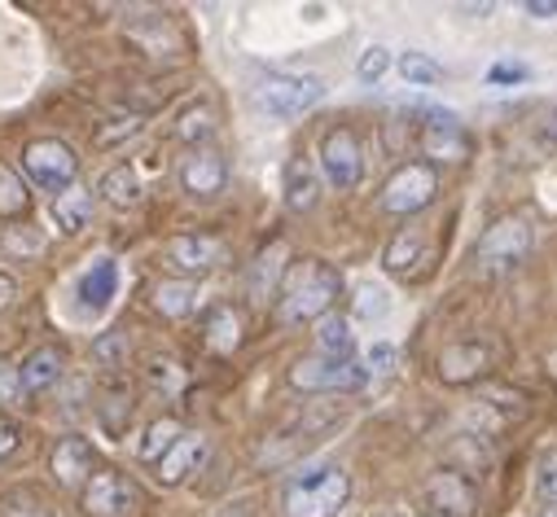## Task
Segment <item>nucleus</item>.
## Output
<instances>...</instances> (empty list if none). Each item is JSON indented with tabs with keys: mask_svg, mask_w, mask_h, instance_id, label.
Instances as JSON below:
<instances>
[{
	"mask_svg": "<svg viewBox=\"0 0 557 517\" xmlns=\"http://www.w3.org/2000/svg\"><path fill=\"white\" fill-rule=\"evenodd\" d=\"M535 487L544 495H557V456H544L540 461V474H535Z\"/></svg>",
	"mask_w": 557,
	"mask_h": 517,
	"instance_id": "39",
	"label": "nucleus"
},
{
	"mask_svg": "<svg viewBox=\"0 0 557 517\" xmlns=\"http://www.w3.org/2000/svg\"><path fill=\"white\" fill-rule=\"evenodd\" d=\"M194 303H198L194 281H159V286H154V307H159L163 316H172V320L189 316Z\"/></svg>",
	"mask_w": 557,
	"mask_h": 517,
	"instance_id": "24",
	"label": "nucleus"
},
{
	"mask_svg": "<svg viewBox=\"0 0 557 517\" xmlns=\"http://www.w3.org/2000/svg\"><path fill=\"white\" fill-rule=\"evenodd\" d=\"M544 517H557V508H553V513H544Z\"/></svg>",
	"mask_w": 557,
	"mask_h": 517,
	"instance_id": "44",
	"label": "nucleus"
},
{
	"mask_svg": "<svg viewBox=\"0 0 557 517\" xmlns=\"http://www.w3.org/2000/svg\"><path fill=\"white\" fill-rule=\"evenodd\" d=\"M435 193H440L435 167L408 163V167H399V172L386 180V189H382V211H391V215H417V211H426V206L435 202Z\"/></svg>",
	"mask_w": 557,
	"mask_h": 517,
	"instance_id": "6",
	"label": "nucleus"
},
{
	"mask_svg": "<svg viewBox=\"0 0 557 517\" xmlns=\"http://www.w3.org/2000/svg\"><path fill=\"white\" fill-rule=\"evenodd\" d=\"M14 299H18V281L10 273H0V312L14 307Z\"/></svg>",
	"mask_w": 557,
	"mask_h": 517,
	"instance_id": "41",
	"label": "nucleus"
},
{
	"mask_svg": "<svg viewBox=\"0 0 557 517\" xmlns=\"http://www.w3.org/2000/svg\"><path fill=\"white\" fill-rule=\"evenodd\" d=\"M181 439V426L172 421V417H163V421H154L146 434H141V443H136V456H141V461H163L168 452H172V443Z\"/></svg>",
	"mask_w": 557,
	"mask_h": 517,
	"instance_id": "27",
	"label": "nucleus"
},
{
	"mask_svg": "<svg viewBox=\"0 0 557 517\" xmlns=\"http://www.w3.org/2000/svg\"><path fill=\"white\" fill-rule=\"evenodd\" d=\"M531 254V228L522 219H496L479 241V264L487 268H513Z\"/></svg>",
	"mask_w": 557,
	"mask_h": 517,
	"instance_id": "8",
	"label": "nucleus"
},
{
	"mask_svg": "<svg viewBox=\"0 0 557 517\" xmlns=\"http://www.w3.org/2000/svg\"><path fill=\"white\" fill-rule=\"evenodd\" d=\"M492 79H527V71L522 66H496Z\"/></svg>",
	"mask_w": 557,
	"mask_h": 517,
	"instance_id": "43",
	"label": "nucleus"
},
{
	"mask_svg": "<svg viewBox=\"0 0 557 517\" xmlns=\"http://www.w3.org/2000/svg\"><path fill=\"white\" fill-rule=\"evenodd\" d=\"M487 364V351L483 346H448L444 355H440V377L444 381H470L479 368Z\"/></svg>",
	"mask_w": 557,
	"mask_h": 517,
	"instance_id": "23",
	"label": "nucleus"
},
{
	"mask_svg": "<svg viewBox=\"0 0 557 517\" xmlns=\"http://www.w3.org/2000/svg\"><path fill=\"white\" fill-rule=\"evenodd\" d=\"M141 114H110L101 127H97V146L101 150H114V146H123L127 137H136V133H141Z\"/></svg>",
	"mask_w": 557,
	"mask_h": 517,
	"instance_id": "30",
	"label": "nucleus"
},
{
	"mask_svg": "<svg viewBox=\"0 0 557 517\" xmlns=\"http://www.w3.org/2000/svg\"><path fill=\"white\" fill-rule=\"evenodd\" d=\"M27 185H23V176L14 172V167H5L0 163V215L5 219H14V215H23L27 211Z\"/></svg>",
	"mask_w": 557,
	"mask_h": 517,
	"instance_id": "29",
	"label": "nucleus"
},
{
	"mask_svg": "<svg viewBox=\"0 0 557 517\" xmlns=\"http://www.w3.org/2000/svg\"><path fill=\"white\" fill-rule=\"evenodd\" d=\"M215 133V114L211 110H189V114H181V123H176V137L181 141H189V146H198V141H207Z\"/></svg>",
	"mask_w": 557,
	"mask_h": 517,
	"instance_id": "34",
	"label": "nucleus"
},
{
	"mask_svg": "<svg viewBox=\"0 0 557 517\" xmlns=\"http://www.w3.org/2000/svg\"><path fill=\"white\" fill-rule=\"evenodd\" d=\"M23 172H27V180H32L36 189H45V193L58 198L62 189L75 185L79 163H75L71 146H62V141H32V146L23 150Z\"/></svg>",
	"mask_w": 557,
	"mask_h": 517,
	"instance_id": "5",
	"label": "nucleus"
},
{
	"mask_svg": "<svg viewBox=\"0 0 557 517\" xmlns=\"http://www.w3.org/2000/svg\"><path fill=\"white\" fill-rule=\"evenodd\" d=\"M483 400L500 413H522V404H527L518 391H509V386H483Z\"/></svg>",
	"mask_w": 557,
	"mask_h": 517,
	"instance_id": "36",
	"label": "nucleus"
},
{
	"mask_svg": "<svg viewBox=\"0 0 557 517\" xmlns=\"http://www.w3.org/2000/svg\"><path fill=\"white\" fill-rule=\"evenodd\" d=\"M62 373H66L62 351H58V346H40V351H32V355L23 360L18 381H23L27 395H45V391H53V386L62 381Z\"/></svg>",
	"mask_w": 557,
	"mask_h": 517,
	"instance_id": "14",
	"label": "nucleus"
},
{
	"mask_svg": "<svg viewBox=\"0 0 557 517\" xmlns=\"http://www.w3.org/2000/svg\"><path fill=\"white\" fill-rule=\"evenodd\" d=\"M53 478L62 487H71V491L88 487V478H92V447L84 439H62L58 452H53Z\"/></svg>",
	"mask_w": 557,
	"mask_h": 517,
	"instance_id": "16",
	"label": "nucleus"
},
{
	"mask_svg": "<svg viewBox=\"0 0 557 517\" xmlns=\"http://www.w3.org/2000/svg\"><path fill=\"white\" fill-rule=\"evenodd\" d=\"M282 258H286V245L276 241L268 254H259V264H255V277H250V290L263 299L272 286H276V277H282Z\"/></svg>",
	"mask_w": 557,
	"mask_h": 517,
	"instance_id": "31",
	"label": "nucleus"
},
{
	"mask_svg": "<svg viewBox=\"0 0 557 517\" xmlns=\"http://www.w3.org/2000/svg\"><path fill=\"white\" fill-rule=\"evenodd\" d=\"M535 23H548V18H557V0H548V5H544V0H527V5H522Z\"/></svg>",
	"mask_w": 557,
	"mask_h": 517,
	"instance_id": "40",
	"label": "nucleus"
},
{
	"mask_svg": "<svg viewBox=\"0 0 557 517\" xmlns=\"http://www.w3.org/2000/svg\"><path fill=\"white\" fill-rule=\"evenodd\" d=\"M422 150L431 159L457 163V159H466V137H461V127H426V133H422Z\"/></svg>",
	"mask_w": 557,
	"mask_h": 517,
	"instance_id": "28",
	"label": "nucleus"
},
{
	"mask_svg": "<svg viewBox=\"0 0 557 517\" xmlns=\"http://www.w3.org/2000/svg\"><path fill=\"white\" fill-rule=\"evenodd\" d=\"M97 193L110 202V206H136L141 202V180H136V172L127 163L110 167L101 180H97Z\"/></svg>",
	"mask_w": 557,
	"mask_h": 517,
	"instance_id": "20",
	"label": "nucleus"
},
{
	"mask_svg": "<svg viewBox=\"0 0 557 517\" xmlns=\"http://www.w3.org/2000/svg\"><path fill=\"white\" fill-rule=\"evenodd\" d=\"M382 264L391 268V273H417L426 264V241L417 237L412 228L408 232H399L391 245H386V254H382Z\"/></svg>",
	"mask_w": 557,
	"mask_h": 517,
	"instance_id": "22",
	"label": "nucleus"
},
{
	"mask_svg": "<svg viewBox=\"0 0 557 517\" xmlns=\"http://www.w3.org/2000/svg\"><path fill=\"white\" fill-rule=\"evenodd\" d=\"M386 71H391V49H382V45H369L360 53V62H356V79L360 84H377Z\"/></svg>",
	"mask_w": 557,
	"mask_h": 517,
	"instance_id": "35",
	"label": "nucleus"
},
{
	"mask_svg": "<svg viewBox=\"0 0 557 517\" xmlns=\"http://www.w3.org/2000/svg\"><path fill=\"white\" fill-rule=\"evenodd\" d=\"M544 141H548V146H557V105L544 114Z\"/></svg>",
	"mask_w": 557,
	"mask_h": 517,
	"instance_id": "42",
	"label": "nucleus"
},
{
	"mask_svg": "<svg viewBox=\"0 0 557 517\" xmlns=\"http://www.w3.org/2000/svg\"><path fill=\"white\" fill-rule=\"evenodd\" d=\"M181 185H185V193H194V198H215V193H224V185H228V163H224V154L211 150V146H198V150L181 163Z\"/></svg>",
	"mask_w": 557,
	"mask_h": 517,
	"instance_id": "11",
	"label": "nucleus"
},
{
	"mask_svg": "<svg viewBox=\"0 0 557 517\" xmlns=\"http://www.w3.org/2000/svg\"><path fill=\"white\" fill-rule=\"evenodd\" d=\"M426 504H431V517H470L474 513V482L457 469H440L426 482Z\"/></svg>",
	"mask_w": 557,
	"mask_h": 517,
	"instance_id": "12",
	"label": "nucleus"
},
{
	"mask_svg": "<svg viewBox=\"0 0 557 517\" xmlns=\"http://www.w3.org/2000/svg\"><path fill=\"white\" fill-rule=\"evenodd\" d=\"M338 417H343V408H338V404H312L308 413H299L282 434H276V447H272V452H263V456H268V461H286V456H290V447L299 443L295 434H304V443H312V439H317V434H325Z\"/></svg>",
	"mask_w": 557,
	"mask_h": 517,
	"instance_id": "13",
	"label": "nucleus"
},
{
	"mask_svg": "<svg viewBox=\"0 0 557 517\" xmlns=\"http://www.w3.org/2000/svg\"><path fill=\"white\" fill-rule=\"evenodd\" d=\"M317 346H321V355H330V360H351V351H356L351 320L338 316V312L321 316V320H317Z\"/></svg>",
	"mask_w": 557,
	"mask_h": 517,
	"instance_id": "19",
	"label": "nucleus"
},
{
	"mask_svg": "<svg viewBox=\"0 0 557 517\" xmlns=\"http://www.w3.org/2000/svg\"><path fill=\"white\" fill-rule=\"evenodd\" d=\"M347 495H351L347 469L334 461H312L286 482L282 508H286V517H334L347 504Z\"/></svg>",
	"mask_w": 557,
	"mask_h": 517,
	"instance_id": "1",
	"label": "nucleus"
},
{
	"mask_svg": "<svg viewBox=\"0 0 557 517\" xmlns=\"http://www.w3.org/2000/svg\"><path fill=\"white\" fill-rule=\"evenodd\" d=\"M395 364H399V346L395 342H386V338H373L369 346H364V373L369 377H386V373H395Z\"/></svg>",
	"mask_w": 557,
	"mask_h": 517,
	"instance_id": "33",
	"label": "nucleus"
},
{
	"mask_svg": "<svg viewBox=\"0 0 557 517\" xmlns=\"http://www.w3.org/2000/svg\"><path fill=\"white\" fill-rule=\"evenodd\" d=\"M321 97H325V84L317 75H286V71H276V75H263L255 84V105L268 118H299Z\"/></svg>",
	"mask_w": 557,
	"mask_h": 517,
	"instance_id": "3",
	"label": "nucleus"
},
{
	"mask_svg": "<svg viewBox=\"0 0 557 517\" xmlns=\"http://www.w3.org/2000/svg\"><path fill=\"white\" fill-rule=\"evenodd\" d=\"M23 395V381H18V368L10 360H0V404H14Z\"/></svg>",
	"mask_w": 557,
	"mask_h": 517,
	"instance_id": "37",
	"label": "nucleus"
},
{
	"mask_svg": "<svg viewBox=\"0 0 557 517\" xmlns=\"http://www.w3.org/2000/svg\"><path fill=\"white\" fill-rule=\"evenodd\" d=\"M321 176L338 193H347V189L360 185L364 159H360V146H356V137L347 133V127H334V133H325V141H321Z\"/></svg>",
	"mask_w": 557,
	"mask_h": 517,
	"instance_id": "7",
	"label": "nucleus"
},
{
	"mask_svg": "<svg viewBox=\"0 0 557 517\" xmlns=\"http://www.w3.org/2000/svg\"><path fill=\"white\" fill-rule=\"evenodd\" d=\"M79 303H84V312H101L110 299H114V290H119V264L114 258H97V264L79 277Z\"/></svg>",
	"mask_w": 557,
	"mask_h": 517,
	"instance_id": "17",
	"label": "nucleus"
},
{
	"mask_svg": "<svg viewBox=\"0 0 557 517\" xmlns=\"http://www.w3.org/2000/svg\"><path fill=\"white\" fill-rule=\"evenodd\" d=\"M168 264L185 277H202V273L224 264V241L207 237V232H181L168 241Z\"/></svg>",
	"mask_w": 557,
	"mask_h": 517,
	"instance_id": "10",
	"label": "nucleus"
},
{
	"mask_svg": "<svg viewBox=\"0 0 557 517\" xmlns=\"http://www.w3.org/2000/svg\"><path fill=\"white\" fill-rule=\"evenodd\" d=\"M317 193H321L317 172L304 159H290L286 163V202H290V211H312L317 206Z\"/></svg>",
	"mask_w": 557,
	"mask_h": 517,
	"instance_id": "21",
	"label": "nucleus"
},
{
	"mask_svg": "<svg viewBox=\"0 0 557 517\" xmlns=\"http://www.w3.org/2000/svg\"><path fill=\"white\" fill-rule=\"evenodd\" d=\"M237 342H242V320H237V312H233V307H215V312L207 316V346L220 351V355H228V351H237Z\"/></svg>",
	"mask_w": 557,
	"mask_h": 517,
	"instance_id": "25",
	"label": "nucleus"
},
{
	"mask_svg": "<svg viewBox=\"0 0 557 517\" xmlns=\"http://www.w3.org/2000/svg\"><path fill=\"white\" fill-rule=\"evenodd\" d=\"M386 312H391V294L382 290V286H360L356 290V316L364 320V325H377V320H386Z\"/></svg>",
	"mask_w": 557,
	"mask_h": 517,
	"instance_id": "32",
	"label": "nucleus"
},
{
	"mask_svg": "<svg viewBox=\"0 0 557 517\" xmlns=\"http://www.w3.org/2000/svg\"><path fill=\"white\" fill-rule=\"evenodd\" d=\"M136 504H141V495H136V487L114 469L92 474L84 487V508L92 517H136Z\"/></svg>",
	"mask_w": 557,
	"mask_h": 517,
	"instance_id": "9",
	"label": "nucleus"
},
{
	"mask_svg": "<svg viewBox=\"0 0 557 517\" xmlns=\"http://www.w3.org/2000/svg\"><path fill=\"white\" fill-rule=\"evenodd\" d=\"M88 219H92V193H88L84 185H71V189H62V193L53 198V224H58L66 237L84 232Z\"/></svg>",
	"mask_w": 557,
	"mask_h": 517,
	"instance_id": "18",
	"label": "nucleus"
},
{
	"mask_svg": "<svg viewBox=\"0 0 557 517\" xmlns=\"http://www.w3.org/2000/svg\"><path fill=\"white\" fill-rule=\"evenodd\" d=\"M395 66H399V79L408 88H435L444 79V66L435 58H426V53H399Z\"/></svg>",
	"mask_w": 557,
	"mask_h": 517,
	"instance_id": "26",
	"label": "nucleus"
},
{
	"mask_svg": "<svg viewBox=\"0 0 557 517\" xmlns=\"http://www.w3.org/2000/svg\"><path fill=\"white\" fill-rule=\"evenodd\" d=\"M364 381H369V373L356 360L317 355V360H299L290 368V386H299V391H317V395H351Z\"/></svg>",
	"mask_w": 557,
	"mask_h": 517,
	"instance_id": "4",
	"label": "nucleus"
},
{
	"mask_svg": "<svg viewBox=\"0 0 557 517\" xmlns=\"http://www.w3.org/2000/svg\"><path fill=\"white\" fill-rule=\"evenodd\" d=\"M18 443H23V430H18L14 421H5V417H0V461H5V456H14V452H18Z\"/></svg>",
	"mask_w": 557,
	"mask_h": 517,
	"instance_id": "38",
	"label": "nucleus"
},
{
	"mask_svg": "<svg viewBox=\"0 0 557 517\" xmlns=\"http://www.w3.org/2000/svg\"><path fill=\"white\" fill-rule=\"evenodd\" d=\"M343 281L330 264H321V258H308L304 268L290 273V286L282 294V320L286 325H304V320H321L330 316L334 299H338Z\"/></svg>",
	"mask_w": 557,
	"mask_h": 517,
	"instance_id": "2",
	"label": "nucleus"
},
{
	"mask_svg": "<svg viewBox=\"0 0 557 517\" xmlns=\"http://www.w3.org/2000/svg\"><path fill=\"white\" fill-rule=\"evenodd\" d=\"M202 461H207V439H202V434H181V439L172 443V452L159 461V482H163V487H176V482H185Z\"/></svg>",
	"mask_w": 557,
	"mask_h": 517,
	"instance_id": "15",
	"label": "nucleus"
}]
</instances>
